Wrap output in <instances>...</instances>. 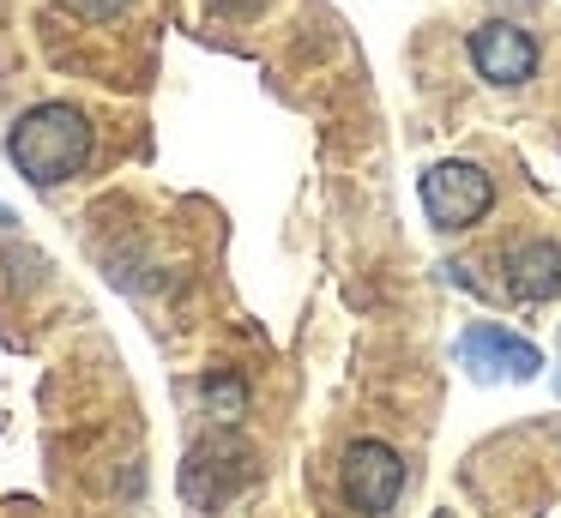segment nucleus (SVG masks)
<instances>
[{
    "label": "nucleus",
    "mask_w": 561,
    "mask_h": 518,
    "mask_svg": "<svg viewBox=\"0 0 561 518\" xmlns=\"http://www.w3.org/2000/svg\"><path fill=\"white\" fill-rule=\"evenodd\" d=\"M507 296L519 301H556L561 296V241L549 235H525L507 248Z\"/></svg>",
    "instance_id": "6"
},
{
    "label": "nucleus",
    "mask_w": 561,
    "mask_h": 518,
    "mask_svg": "<svg viewBox=\"0 0 561 518\" xmlns=\"http://www.w3.org/2000/svg\"><path fill=\"white\" fill-rule=\"evenodd\" d=\"M91 145H98V127H91V115L79 103H37L7 133V157H13V169L31 187L73 181L91 163Z\"/></svg>",
    "instance_id": "1"
},
{
    "label": "nucleus",
    "mask_w": 561,
    "mask_h": 518,
    "mask_svg": "<svg viewBox=\"0 0 561 518\" xmlns=\"http://www.w3.org/2000/svg\"><path fill=\"white\" fill-rule=\"evenodd\" d=\"M416 199H423V217L440 229V235H459V229H477L489 211H495V181H489L483 163L447 157V163H428L423 169Z\"/></svg>",
    "instance_id": "2"
},
{
    "label": "nucleus",
    "mask_w": 561,
    "mask_h": 518,
    "mask_svg": "<svg viewBox=\"0 0 561 518\" xmlns=\"http://www.w3.org/2000/svg\"><path fill=\"white\" fill-rule=\"evenodd\" d=\"M339 494H344V506H351V513L387 518L392 506H399V494H404V458H399V446L375 440V434L351 440V446H344V458H339Z\"/></svg>",
    "instance_id": "3"
},
{
    "label": "nucleus",
    "mask_w": 561,
    "mask_h": 518,
    "mask_svg": "<svg viewBox=\"0 0 561 518\" xmlns=\"http://www.w3.org/2000/svg\"><path fill=\"white\" fill-rule=\"evenodd\" d=\"M199 398H206V410L218 422H242V410H248V385H242V373H230V368H211L206 380H199Z\"/></svg>",
    "instance_id": "7"
},
{
    "label": "nucleus",
    "mask_w": 561,
    "mask_h": 518,
    "mask_svg": "<svg viewBox=\"0 0 561 518\" xmlns=\"http://www.w3.org/2000/svg\"><path fill=\"white\" fill-rule=\"evenodd\" d=\"M471 67L483 84H495V91H513V84H525L537 72V36L525 31V24L513 19H489L471 31Z\"/></svg>",
    "instance_id": "4"
},
{
    "label": "nucleus",
    "mask_w": 561,
    "mask_h": 518,
    "mask_svg": "<svg viewBox=\"0 0 561 518\" xmlns=\"http://www.w3.org/2000/svg\"><path fill=\"white\" fill-rule=\"evenodd\" d=\"M459 361L477 373V380H537V368H543V356H537L531 337H513L507 325H495V320L465 325Z\"/></svg>",
    "instance_id": "5"
},
{
    "label": "nucleus",
    "mask_w": 561,
    "mask_h": 518,
    "mask_svg": "<svg viewBox=\"0 0 561 518\" xmlns=\"http://www.w3.org/2000/svg\"><path fill=\"white\" fill-rule=\"evenodd\" d=\"M67 12H79V19H91V24H110V19H122L134 0H61Z\"/></svg>",
    "instance_id": "8"
}]
</instances>
